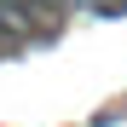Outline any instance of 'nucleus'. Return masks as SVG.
I'll return each instance as SVG.
<instances>
[{"label":"nucleus","mask_w":127,"mask_h":127,"mask_svg":"<svg viewBox=\"0 0 127 127\" xmlns=\"http://www.w3.org/2000/svg\"><path fill=\"white\" fill-rule=\"evenodd\" d=\"M93 12H104V17H116V12H127V0H93Z\"/></svg>","instance_id":"1"}]
</instances>
